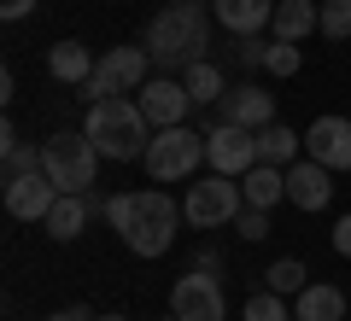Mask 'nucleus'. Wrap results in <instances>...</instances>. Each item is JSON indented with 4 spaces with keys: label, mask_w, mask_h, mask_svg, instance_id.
Returning a JSON list of instances; mask_svg holds the SVG:
<instances>
[{
    "label": "nucleus",
    "mask_w": 351,
    "mask_h": 321,
    "mask_svg": "<svg viewBox=\"0 0 351 321\" xmlns=\"http://www.w3.org/2000/svg\"><path fill=\"white\" fill-rule=\"evenodd\" d=\"M334 251H339V257H351V216H339V222H334Z\"/></svg>",
    "instance_id": "obj_32"
},
{
    "label": "nucleus",
    "mask_w": 351,
    "mask_h": 321,
    "mask_svg": "<svg viewBox=\"0 0 351 321\" xmlns=\"http://www.w3.org/2000/svg\"><path fill=\"white\" fill-rule=\"evenodd\" d=\"M141 164H147V175H152V181H188V175L205 164V135H193L188 123L158 129Z\"/></svg>",
    "instance_id": "obj_7"
},
{
    "label": "nucleus",
    "mask_w": 351,
    "mask_h": 321,
    "mask_svg": "<svg viewBox=\"0 0 351 321\" xmlns=\"http://www.w3.org/2000/svg\"><path fill=\"white\" fill-rule=\"evenodd\" d=\"M304 158L328 164V170H351V117H316L304 129Z\"/></svg>",
    "instance_id": "obj_13"
},
{
    "label": "nucleus",
    "mask_w": 351,
    "mask_h": 321,
    "mask_svg": "<svg viewBox=\"0 0 351 321\" xmlns=\"http://www.w3.org/2000/svg\"><path fill=\"white\" fill-rule=\"evenodd\" d=\"M152 76H158V64H152L147 47H112L94 64V76L82 82V94H88V105H94V99H112V94H141Z\"/></svg>",
    "instance_id": "obj_5"
},
{
    "label": "nucleus",
    "mask_w": 351,
    "mask_h": 321,
    "mask_svg": "<svg viewBox=\"0 0 351 321\" xmlns=\"http://www.w3.org/2000/svg\"><path fill=\"white\" fill-rule=\"evenodd\" d=\"M164 321H176V316H164Z\"/></svg>",
    "instance_id": "obj_35"
},
{
    "label": "nucleus",
    "mask_w": 351,
    "mask_h": 321,
    "mask_svg": "<svg viewBox=\"0 0 351 321\" xmlns=\"http://www.w3.org/2000/svg\"><path fill=\"white\" fill-rule=\"evenodd\" d=\"M234 234H240V240H263V234H269V210L246 205V210L234 216Z\"/></svg>",
    "instance_id": "obj_27"
},
{
    "label": "nucleus",
    "mask_w": 351,
    "mask_h": 321,
    "mask_svg": "<svg viewBox=\"0 0 351 321\" xmlns=\"http://www.w3.org/2000/svg\"><path fill=\"white\" fill-rule=\"evenodd\" d=\"M217 123H234V129H269L276 123V99L263 94V88H252V82H240V88H228L223 99H217Z\"/></svg>",
    "instance_id": "obj_12"
},
{
    "label": "nucleus",
    "mask_w": 351,
    "mask_h": 321,
    "mask_svg": "<svg viewBox=\"0 0 351 321\" xmlns=\"http://www.w3.org/2000/svg\"><path fill=\"white\" fill-rule=\"evenodd\" d=\"M182 82H188V94H193V105H217V99L228 94V88H223V70H217L211 59H199V64H188V70H182Z\"/></svg>",
    "instance_id": "obj_22"
},
{
    "label": "nucleus",
    "mask_w": 351,
    "mask_h": 321,
    "mask_svg": "<svg viewBox=\"0 0 351 321\" xmlns=\"http://www.w3.org/2000/svg\"><path fill=\"white\" fill-rule=\"evenodd\" d=\"M193 269H205V274H223V251H217V246H199V251H193Z\"/></svg>",
    "instance_id": "obj_30"
},
{
    "label": "nucleus",
    "mask_w": 351,
    "mask_h": 321,
    "mask_svg": "<svg viewBox=\"0 0 351 321\" xmlns=\"http://www.w3.org/2000/svg\"><path fill=\"white\" fill-rule=\"evenodd\" d=\"M41 170V152L29 146V140H18V146H6V175H29Z\"/></svg>",
    "instance_id": "obj_28"
},
{
    "label": "nucleus",
    "mask_w": 351,
    "mask_h": 321,
    "mask_svg": "<svg viewBox=\"0 0 351 321\" xmlns=\"http://www.w3.org/2000/svg\"><path fill=\"white\" fill-rule=\"evenodd\" d=\"M246 210V193H240L234 175H205V181L188 187V198H182V216H188V228H234V216Z\"/></svg>",
    "instance_id": "obj_6"
},
{
    "label": "nucleus",
    "mask_w": 351,
    "mask_h": 321,
    "mask_svg": "<svg viewBox=\"0 0 351 321\" xmlns=\"http://www.w3.org/2000/svg\"><path fill=\"white\" fill-rule=\"evenodd\" d=\"M240 193H246V205L276 210L281 198H287V170H281V164H252V170L240 175Z\"/></svg>",
    "instance_id": "obj_19"
},
{
    "label": "nucleus",
    "mask_w": 351,
    "mask_h": 321,
    "mask_svg": "<svg viewBox=\"0 0 351 321\" xmlns=\"http://www.w3.org/2000/svg\"><path fill=\"white\" fill-rule=\"evenodd\" d=\"M269 59V41H258V36H234V64H263Z\"/></svg>",
    "instance_id": "obj_29"
},
{
    "label": "nucleus",
    "mask_w": 351,
    "mask_h": 321,
    "mask_svg": "<svg viewBox=\"0 0 351 321\" xmlns=\"http://www.w3.org/2000/svg\"><path fill=\"white\" fill-rule=\"evenodd\" d=\"M299 41H269V59H263V70L269 76H299Z\"/></svg>",
    "instance_id": "obj_25"
},
{
    "label": "nucleus",
    "mask_w": 351,
    "mask_h": 321,
    "mask_svg": "<svg viewBox=\"0 0 351 321\" xmlns=\"http://www.w3.org/2000/svg\"><path fill=\"white\" fill-rule=\"evenodd\" d=\"M36 12V0H0V18H6V24H18V18H29Z\"/></svg>",
    "instance_id": "obj_31"
},
{
    "label": "nucleus",
    "mask_w": 351,
    "mask_h": 321,
    "mask_svg": "<svg viewBox=\"0 0 351 321\" xmlns=\"http://www.w3.org/2000/svg\"><path fill=\"white\" fill-rule=\"evenodd\" d=\"M311 29H322V6L316 0H276V18H269L276 41H304Z\"/></svg>",
    "instance_id": "obj_16"
},
{
    "label": "nucleus",
    "mask_w": 351,
    "mask_h": 321,
    "mask_svg": "<svg viewBox=\"0 0 351 321\" xmlns=\"http://www.w3.org/2000/svg\"><path fill=\"white\" fill-rule=\"evenodd\" d=\"M170 316H176V321H223V316H228L223 281L205 274V269H188L182 281L170 286Z\"/></svg>",
    "instance_id": "obj_8"
},
{
    "label": "nucleus",
    "mask_w": 351,
    "mask_h": 321,
    "mask_svg": "<svg viewBox=\"0 0 351 321\" xmlns=\"http://www.w3.org/2000/svg\"><path fill=\"white\" fill-rule=\"evenodd\" d=\"M41 170L59 181V193H88L100 175V146L88 135H53L41 140Z\"/></svg>",
    "instance_id": "obj_4"
},
{
    "label": "nucleus",
    "mask_w": 351,
    "mask_h": 321,
    "mask_svg": "<svg viewBox=\"0 0 351 321\" xmlns=\"http://www.w3.org/2000/svg\"><path fill=\"white\" fill-rule=\"evenodd\" d=\"M94 321H129V316H94Z\"/></svg>",
    "instance_id": "obj_34"
},
{
    "label": "nucleus",
    "mask_w": 351,
    "mask_h": 321,
    "mask_svg": "<svg viewBox=\"0 0 351 321\" xmlns=\"http://www.w3.org/2000/svg\"><path fill=\"white\" fill-rule=\"evenodd\" d=\"M205 164H211L217 175H246L252 164H258V135L252 129H234V123H217L211 135H205Z\"/></svg>",
    "instance_id": "obj_10"
},
{
    "label": "nucleus",
    "mask_w": 351,
    "mask_h": 321,
    "mask_svg": "<svg viewBox=\"0 0 351 321\" xmlns=\"http://www.w3.org/2000/svg\"><path fill=\"white\" fill-rule=\"evenodd\" d=\"M47 321H94V316H88V309L82 304H71V309H53V316Z\"/></svg>",
    "instance_id": "obj_33"
},
{
    "label": "nucleus",
    "mask_w": 351,
    "mask_h": 321,
    "mask_svg": "<svg viewBox=\"0 0 351 321\" xmlns=\"http://www.w3.org/2000/svg\"><path fill=\"white\" fill-rule=\"evenodd\" d=\"M211 12H217V24L228 36H258L276 18V0H211Z\"/></svg>",
    "instance_id": "obj_15"
},
{
    "label": "nucleus",
    "mask_w": 351,
    "mask_h": 321,
    "mask_svg": "<svg viewBox=\"0 0 351 321\" xmlns=\"http://www.w3.org/2000/svg\"><path fill=\"white\" fill-rule=\"evenodd\" d=\"M299 146H304V135H293L287 123H269V129H258V164H299Z\"/></svg>",
    "instance_id": "obj_21"
},
{
    "label": "nucleus",
    "mask_w": 351,
    "mask_h": 321,
    "mask_svg": "<svg viewBox=\"0 0 351 321\" xmlns=\"http://www.w3.org/2000/svg\"><path fill=\"white\" fill-rule=\"evenodd\" d=\"M287 205H299V210H328L334 205V170L328 164H316V158H299V164H287Z\"/></svg>",
    "instance_id": "obj_14"
},
{
    "label": "nucleus",
    "mask_w": 351,
    "mask_h": 321,
    "mask_svg": "<svg viewBox=\"0 0 351 321\" xmlns=\"http://www.w3.org/2000/svg\"><path fill=\"white\" fill-rule=\"evenodd\" d=\"M240 321H293V309H287L281 292H252L246 309H240Z\"/></svg>",
    "instance_id": "obj_24"
},
{
    "label": "nucleus",
    "mask_w": 351,
    "mask_h": 321,
    "mask_svg": "<svg viewBox=\"0 0 351 321\" xmlns=\"http://www.w3.org/2000/svg\"><path fill=\"white\" fill-rule=\"evenodd\" d=\"M293 316L299 321H346V292H339L334 281H311L293 298Z\"/></svg>",
    "instance_id": "obj_18"
},
{
    "label": "nucleus",
    "mask_w": 351,
    "mask_h": 321,
    "mask_svg": "<svg viewBox=\"0 0 351 321\" xmlns=\"http://www.w3.org/2000/svg\"><path fill=\"white\" fill-rule=\"evenodd\" d=\"M141 112H147V123H152V129H176V123H188V112H193L188 82L158 70L147 88H141Z\"/></svg>",
    "instance_id": "obj_11"
},
{
    "label": "nucleus",
    "mask_w": 351,
    "mask_h": 321,
    "mask_svg": "<svg viewBox=\"0 0 351 321\" xmlns=\"http://www.w3.org/2000/svg\"><path fill=\"white\" fill-rule=\"evenodd\" d=\"M106 222H112V234L123 240L135 257H164V251L176 246V228L188 222V216L176 210V198L164 193V187H141V193H112Z\"/></svg>",
    "instance_id": "obj_1"
},
{
    "label": "nucleus",
    "mask_w": 351,
    "mask_h": 321,
    "mask_svg": "<svg viewBox=\"0 0 351 321\" xmlns=\"http://www.w3.org/2000/svg\"><path fill=\"white\" fill-rule=\"evenodd\" d=\"M263 281H269V292L299 298L304 286H311V274H304V263H299V257H281V263H269V274H263Z\"/></svg>",
    "instance_id": "obj_23"
},
{
    "label": "nucleus",
    "mask_w": 351,
    "mask_h": 321,
    "mask_svg": "<svg viewBox=\"0 0 351 321\" xmlns=\"http://www.w3.org/2000/svg\"><path fill=\"white\" fill-rule=\"evenodd\" d=\"M322 36L346 41L351 36V0H322Z\"/></svg>",
    "instance_id": "obj_26"
},
{
    "label": "nucleus",
    "mask_w": 351,
    "mask_h": 321,
    "mask_svg": "<svg viewBox=\"0 0 351 321\" xmlns=\"http://www.w3.org/2000/svg\"><path fill=\"white\" fill-rule=\"evenodd\" d=\"M141 47L152 53V64L164 76H182L188 64H199L205 47H211V12H205V0H170L147 24V41Z\"/></svg>",
    "instance_id": "obj_2"
},
{
    "label": "nucleus",
    "mask_w": 351,
    "mask_h": 321,
    "mask_svg": "<svg viewBox=\"0 0 351 321\" xmlns=\"http://www.w3.org/2000/svg\"><path fill=\"white\" fill-rule=\"evenodd\" d=\"M82 135L94 140V146H100V158L129 164V158H147V146H152V135H158V129L147 123L141 99L112 94V99H94V105H88V123H82Z\"/></svg>",
    "instance_id": "obj_3"
},
{
    "label": "nucleus",
    "mask_w": 351,
    "mask_h": 321,
    "mask_svg": "<svg viewBox=\"0 0 351 321\" xmlns=\"http://www.w3.org/2000/svg\"><path fill=\"white\" fill-rule=\"evenodd\" d=\"M94 53L82 47V41H53L47 47V70H53V82H64V88H82L88 76H94Z\"/></svg>",
    "instance_id": "obj_17"
},
{
    "label": "nucleus",
    "mask_w": 351,
    "mask_h": 321,
    "mask_svg": "<svg viewBox=\"0 0 351 321\" xmlns=\"http://www.w3.org/2000/svg\"><path fill=\"white\" fill-rule=\"evenodd\" d=\"M53 205H59V181H53L47 170L6 175V216H12V222H47Z\"/></svg>",
    "instance_id": "obj_9"
},
{
    "label": "nucleus",
    "mask_w": 351,
    "mask_h": 321,
    "mask_svg": "<svg viewBox=\"0 0 351 321\" xmlns=\"http://www.w3.org/2000/svg\"><path fill=\"white\" fill-rule=\"evenodd\" d=\"M88 216H94V210H88V193H59V205L47 210L41 228H47V240H76Z\"/></svg>",
    "instance_id": "obj_20"
}]
</instances>
